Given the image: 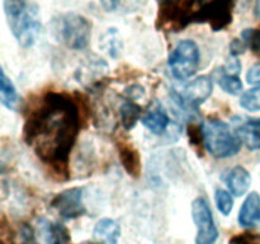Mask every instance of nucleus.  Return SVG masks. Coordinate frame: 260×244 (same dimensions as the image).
<instances>
[{
  "instance_id": "0eeeda50",
  "label": "nucleus",
  "mask_w": 260,
  "mask_h": 244,
  "mask_svg": "<svg viewBox=\"0 0 260 244\" xmlns=\"http://www.w3.org/2000/svg\"><path fill=\"white\" fill-rule=\"evenodd\" d=\"M83 192L81 187L69 188L62 191L51 201V206L63 219H75L85 214L83 203Z\"/></svg>"
},
{
  "instance_id": "4be33fe9",
  "label": "nucleus",
  "mask_w": 260,
  "mask_h": 244,
  "mask_svg": "<svg viewBox=\"0 0 260 244\" xmlns=\"http://www.w3.org/2000/svg\"><path fill=\"white\" fill-rule=\"evenodd\" d=\"M188 137L192 146L196 147V150L202 149L205 145V137H203L202 127H198L196 125H189L188 126Z\"/></svg>"
},
{
  "instance_id": "6e6552de",
  "label": "nucleus",
  "mask_w": 260,
  "mask_h": 244,
  "mask_svg": "<svg viewBox=\"0 0 260 244\" xmlns=\"http://www.w3.org/2000/svg\"><path fill=\"white\" fill-rule=\"evenodd\" d=\"M233 126L243 144L250 150L260 149V118L236 116Z\"/></svg>"
},
{
  "instance_id": "6ab92c4d",
  "label": "nucleus",
  "mask_w": 260,
  "mask_h": 244,
  "mask_svg": "<svg viewBox=\"0 0 260 244\" xmlns=\"http://www.w3.org/2000/svg\"><path fill=\"white\" fill-rule=\"evenodd\" d=\"M240 106L250 112L260 111V86H254L244 92L240 98Z\"/></svg>"
},
{
  "instance_id": "dca6fc26",
  "label": "nucleus",
  "mask_w": 260,
  "mask_h": 244,
  "mask_svg": "<svg viewBox=\"0 0 260 244\" xmlns=\"http://www.w3.org/2000/svg\"><path fill=\"white\" fill-rule=\"evenodd\" d=\"M101 48L108 52L112 57H117L123 48V42L117 28H109L101 36Z\"/></svg>"
},
{
  "instance_id": "ddd939ff",
  "label": "nucleus",
  "mask_w": 260,
  "mask_h": 244,
  "mask_svg": "<svg viewBox=\"0 0 260 244\" xmlns=\"http://www.w3.org/2000/svg\"><path fill=\"white\" fill-rule=\"evenodd\" d=\"M93 235L94 239L102 244H118L121 228H119V224L113 219H102L94 226Z\"/></svg>"
},
{
  "instance_id": "1a4fd4ad",
  "label": "nucleus",
  "mask_w": 260,
  "mask_h": 244,
  "mask_svg": "<svg viewBox=\"0 0 260 244\" xmlns=\"http://www.w3.org/2000/svg\"><path fill=\"white\" fill-rule=\"evenodd\" d=\"M213 90V84L208 76H198L194 80L189 81L182 88V90L178 92L183 99L190 106L197 107L198 104H202L211 97Z\"/></svg>"
},
{
  "instance_id": "5701e85b",
  "label": "nucleus",
  "mask_w": 260,
  "mask_h": 244,
  "mask_svg": "<svg viewBox=\"0 0 260 244\" xmlns=\"http://www.w3.org/2000/svg\"><path fill=\"white\" fill-rule=\"evenodd\" d=\"M230 244H260V234L251 233H240L230 239Z\"/></svg>"
},
{
  "instance_id": "aec40b11",
  "label": "nucleus",
  "mask_w": 260,
  "mask_h": 244,
  "mask_svg": "<svg viewBox=\"0 0 260 244\" xmlns=\"http://www.w3.org/2000/svg\"><path fill=\"white\" fill-rule=\"evenodd\" d=\"M218 85L221 86L223 92L233 94V96H236V94H239V92L243 90V83H241L240 78L238 75H234V74L226 73L222 76H220Z\"/></svg>"
},
{
  "instance_id": "7ed1b4c3",
  "label": "nucleus",
  "mask_w": 260,
  "mask_h": 244,
  "mask_svg": "<svg viewBox=\"0 0 260 244\" xmlns=\"http://www.w3.org/2000/svg\"><path fill=\"white\" fill-rule=\"evenodd\" d=\"M202 131L206 149L215 158H230L240 151L243 142L226 122L207 119L202 125Z\"/></svg>"
},
{
  "instance_id": "2eb2a0df",
  "label": "nucleus",
  "mask_w": 260,
  "mask_h": 244,
  "mask_svg": "<svg viewBox=\"0 0 260 244\" xmlns=\"http://www.w3.org/2000/svg\"><path fill=\"white\" fill-rule=\"evenodd\" d=\"M0 99L3 106L8 109L17 111L19 106V97H18L17 89L13 85L12 80L5 75L4 70H2V79H0Z\"/></svg>"
},
{
  "instance_id": "f257e3e1",
  "label": "nucleus",
  "mask_w": 260,
  "mask_h": 244,
  "mask_svg": "<svg viewBox=\"0 0 260 244\" xmlns=\"http://www.w3.org/2000/svg\"><path fill=\"white\" fill-rule=\"evenodd\" d=\"M81 126L79 99L47 92L33 104L25 118L23 137L60 180L69 179V159Z\"/></svg>"
},
{
  "instance_id": "b1692460",
  "label": "nucleus",
  "mask_w": 260,
  "mask_h": 244,
  "mask_svg": "<svg viewBox=\"0 0 260 244\" xmlns=\"http://www.w3.org/2000/svg\"><path fill=\"white\" fill-rule=\"evenodd\" d=\"M246 81L250 85H260V63L254 64L246 73Z\"/></svg>"
},
{
  "instance_id": "9b49d317",
  "label": "nucleus",
  "mask_w": 260,
  "mask_h": 244,
  "mask_svg": "<svg viewBox=\"0 0 260 244\" xmlns=\"http://www.w3.org/2000/svg\"><path fill=\"white\" fill-rule=\"evenodd\" d=\"M239 223L244 228L260 226V195L258 192L249 193L239 212Z\"/></svg>"
},
{
  "instance_id": "f8f14e48",
  "label": "nucleus",
  "mask_w": 260,
  "mask_h": 244,
  "mask_svg": "<svg viewBox=\"0 0 260 244\" xmlns=\"http://www.w3.org/2000/svg\"><path fill=\"white\" fill-rule=\"evenodd\" d=\"M226 186L229 187L230 192L236 197H241L248 192L249 187L251 185V175L244 167H234L229 170L225 177Z\"/></svg>"
},
{
  "instance_id": "f3484780",
  "label": "nucleus",
  "mask_w": 260,
  "mask_h": 244,
  "mask_svg": "<svg viewBox=\"0 0 260 244\" xmlns=\"http://www.w3.org/2000/svg\"><path fill=\"white\" fill-rule=\"evenodd\" d=\"M119 116H121L122 126L126 130H131L141 117V107L134 102H126L121 106Z\"/></svg>"
},
{
  "instance_id": "a211bd4d",
  "label": "nucleus",
  "mask_w": 260,
  "mask_h": 244,
  "mask_svg": "<svg viewBox=\"0 0 260 244\" xmlns=\"http://www.w3.org/2000/svg\"><path fill=\"white\" fill-rule=\"evenodd\" d=\"M3 5H4V13L8 23H10L27 13L32 4L29 0H3Z\"/></svg>"
},
{
  "instance_id": "412c9836",
  "label": "nucleus",
  "mask_w": 260,
  "mask_h": 244,
  "mask_svg": "<svg viewBox=\"0 0 260 244\" xmlns=\"http://www.w3.org/2000/svg\"><path fill=\"white\" fill-rule=\"evenodd\" d=\"M215 202H216V206H217L218 211H220L222 215L225 216L230 215L234 207V200H233V196H231L228 191L221 190V188L216 190Z\"/></svg>"
},
{
  "instance_id": "bb28decb",
  "label": "nucleus",
  "mask_w": 260,
  "mask_h": 244,
  "mask_svg": "<svg viewBox=\"0 0 260 244\" xmlns=\"http://www.w3.org/2000/svg\"><path fill=\"white\" fill-rule=\"evenodd\" d=\"M254 14L256 18H260V0H256L255 7H254Z\"/></svg>"
},
{
  "instance_id": "39448f33",
  "label": "nucleus",
  "mask_w": 260,
  "mask_h": 244,
  "mask_svg": "<svg viewBox=\"0 0 260 244\" xmlns=\"http://www.w3.org/2000/svg\"><path fill=\"white\" fill-rule=\"evenodd\" d=\"M192 218L197 226L196 244H215L218 230L210 205L203 197H197L192 202Z\"/></svg>"
},
{
  "instance_id": "9d476101",
  "label": "nucleus",
  "mask_w": 260,
  "mask_h": 244,
  "mask_svg": "<svg viewBox=\"0 0 260 244\" xmlns=\"http://www.w3.org/2000/svg\"><path fill=\"white\" fill-rule=\"evenodd\" d=\"M117 150H118V157L121 160V164L127 174L132 178H139L141 175L142 163L140 152L136 147L128 141H118L117 142Z\"/></svg>"
},
{
  "instance_id": "423d86ee",
  "label": "nucleus",
  "mask_w": 260,
  "mask_h": 244,
  "mask_svg": "<svg viewBox=\"0 0 260 244\" xmlns=\"http://www.w3.org/2000/svg\"><path fill=\"white\" fill-rule=\"evenodd\" d=\"M10 30L17 38L22 47H30L36 42L38 33L41 30V20L38 17V8L35 4L30 5L27 13L18 19L8 23Z\"/></svg>"
},
{
  "instance_id": "393cba45",
  "label": "nucleus",
  "mask_w": 260,
  "mask_h": 244,
  "mask_svg": "<svg viewBox=\"0 0 260 244\" xmlns=\"http://www.w3.org/2000/svg\"><path fill=\"white\" fill-rule=\"evenodd\" d=\"M106 12H114L118 9L122 0H99Z\"/></svg>"
},
{
  "instance_id": "f03ea898",
  "label": "nucleus",
  "mask_w": 260,
  "mask_h": 244,
  "mask_svg": "<svg viewBox=\"0 0 260 244\" xmlns=\"http://www.w3.org/2000/svg\"><path fill=\"white\" fill-rule=\"evenodd\" d=\"M91 23L78 13H65L55 17L51 22L53 37L71 50L88 47L91 37Z\"/></svg>"
},
{
  "instance_id": "4468645a",
  "label": "nucleus",
  "mask_w": 260,
  "mask_h": 244,
  "mask_svg": "<svg viewBox=\"0 0 260 244\" xmlns=\"http://www.w3.org/2000/svg\"><path fill=\"white\" fill-rule=\"evenodd\" d=\"M141 122L154 135H162L169 126V117L162 109H154L145 114Z\"/></svg>"
},
{
  "instance_id": "20e7f679",
  "label": "nucleus",
  "mask_w": 260,
  "mask_h": 244,
  "mask_svg": "<svg viewBox=\"0 0 260 244\" xmlns=\"http://www.w3.org/2000/svg\"><path fill=\"white\" fill-rule=\"evenodd\" d=\"M170 73L178 80H185L194 75L200 65V48L192 40H183L169 55Z\"/></svg>"
},
{
  "instance_id": "a878e982",
  "label": "nucleus",
  "mask_w": 260,
  "mask_h": 244,
  "mask_svg": "<svg viewBox=\"0 0 260 244\" xmlns=\"http://www.w3.org/2000/svg\"><path fill=\"white\" fill-rule=\"evenodd\" d=\"M226 70H228L229 74H234V75H238L241 70V65L240 61L238 60L236 57H234L233 60L229 61L228 66H226Z\"/></svg>"
}]
</instances>
